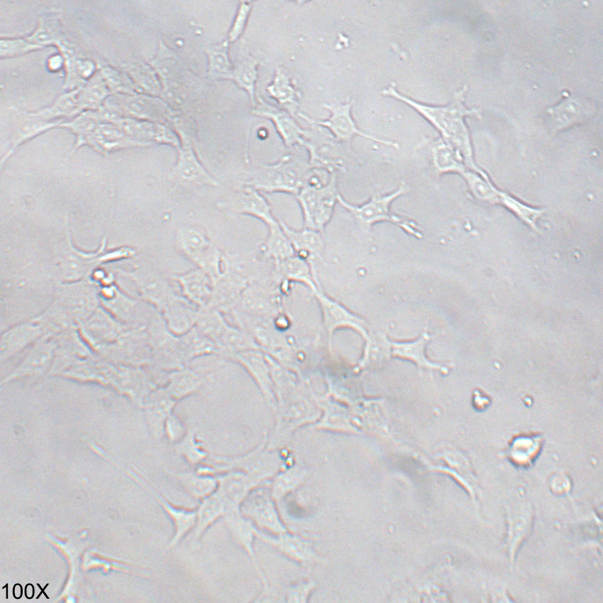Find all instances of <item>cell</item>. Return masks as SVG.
<instances>
[{
  "instance_id": "cell-1",
  "label": "cell",
  "mask_w": 603,
  "mask_h": 603,
  "mask_svg": "<svg viewBox=\"0 0 603 603\" xmlns=\"http://www.w3.org/2000/svg\"><path fill=\"white\" fill-rule=\"evenodd\" d=\"M395 86L392 82L382 94L404 102L428 121L440 133L441 138L461 154L468 170L485 172L475 161L469 129L465 122L468 116L480 117V110L468 109L463 104L465 86L455 93L454 99L446 106H432L415 101L399 93Z\"/></svg>"
},
{
  "instance_id": "cell-2",
  "label": "cell",
  "mask_w": 603,
  "mask_h": 603,
  "mask_svg": "<svg viewBox=\"0 0 603 603\" xmlns=\"http://www.w3.org/2000/svg\"><path fill=\"white\" fill-rule=\"evenodd\" d=\"M409 190V188L402 183L397 190L385 195L375 194L361 205H355L347 202L340 194L337 200L341 205L350 212L363 227L370 228L380 222H391L408 234L421 239L423 234L417 224L409 219L395 214L390 210L392 202Z\"/></svg>"
},
{
  "instance_id": "cell-3",
  "label": "cell",
  "mask_w": 603,
  "mask_h": 603,
  "mask_svg": "<svg viewBox=\"0 0 603 603\" xmlns=\"http://www.w3.org/2000/svg\"><path fill=\"white\" fill-rule=\"evenodd\" d=\"M338 194L333 171L323 185H304L295 195L302 210L304 227L323 233L331 219Z\"/></svg>"
},
{
  "instance_id": "cell-4",
  "label": "cell",
  "mask_w": 603,
  "mask_h": 603,
  "mask_svg": "<svg viewBox=\"0 0 603 603\" xmlns=\"http://www.w3.org/2000/svg\"><path fill=\"white\" fill-rule=\"evenodd\" d=\"M308 167L284 158L277 164L263 165L245 183L247 186L265 192H282L294 195L307 184Z\"/></svg>"
},
{
  "instance_id": "cell-5",
  "label": "cell",
  "mask_w": 603,
  "mask_h": 603,
  "mask_svg": "<svg viewBox=\"0 0 603 603\" xmlns=\"http://www.w3.org/2000/svg\"><path fill=\"white\" fill-rule=\"evenodd\" d=\"M105 241L96 252L86 253L76 249L68 241V248L60 260V276L65 283L84 280L100 264L114 259L128 257L133 251L122 248L110 252H104Z\"/></svg>"
},
{
  "instance_id": "cell-6",
  "label": "cell",
  "mask_w": 603,
  "mask_h": 603,
  "mask_svg": "<svg viewBox=\"0 0 603 603\" xmlns=\"http://www.w3.org/2000/svg\"><path fill=\"white\" fill-rule=\"evenodd\" d=\"M65 285L51 310L57 312L60 320L72 322L89 317L96 308L98 298L93 286L84 280Z\"/></svg>"
},
{
  "instance_id": "cell-7",
  "label": "cell",
  "mask_w": 603,
  "mask_h": 603,
  "mask_svg": "<svg viewBox=\"0 0 603 603\" xmlns=\"http://www.w3.org/2000/svg\"><path fill=\"white\" fill-rule=\"evenodd\" d=\"M353 102V100H349L345 103L336 102L323 104V107L331 112L329 118L325 120L312 119L301 113L298 115L309 123L328 129L338 141L350 142L355 136H360L387 146L398 148L396 142L379 138L359 129L351 115Z\"/></svg>"
},
{
  "instance_id": "cell-8",
  "label": "cell",
  "mask_w": 603,
  "mask_h": 603,
  "mask_svg": "<svg viewBox=\"0 0 603 603\" xmlns=\"http://www.w3.org/2000/svg\"><path fill=\"white\" fill-rule=\"evenodd\" d=\"M595 112V105L590 100L569 97L546 110V121L549 131L555 134L589 120Z\"/></svg>"
},
{
  "instance_id": "cell-9",
  "label": "cell",
  "mask_w": 603,
  "mask_h": 603,
  "mask_svg": "<svg viewBox=\"0 0 603 603\" xmlns=\"http://www.w3.org/2000/svg\"><path fill=\"white\" fill-rule=\"evenodd\" d=\"M240 511L264 533L280 535L286 532L272 499L265 493L247 496L240 506Z\"/></svg>"
},
{
  "instance_id": "cell-10",
  "label": "cell",
  "mask_w": 603,
  "mask_h": 603,
  "mask_svg": "<svg viewBox=\"0 0 603 603\" xmlns=\"http://www.w3.org/2000/svg\"><path fill=\"white\" fill-rule=\"evenodd\" d=\"M319 305L323 325L331 335L339 328H350L368 338L366 321L319 288L313 292Z\"/></svg>"
},
{
  "instance_id": "cell-11",
  "label": "cell",
  "mask_w": 603,
  "mask_h": 603,
  "mask_svg": "<svg viewBox=\"0 0 603 603\" xmlns=\"http://www.w3.org/2000/svg\"><path fill=\"white\" fill-rule=\"evenodd\" d=\"M223 518L233 540L249 557L264 589L267 590V580L260 566L253 548L256 527L242 515L240 509L228 511Z\"/></svg>"
},
{
  "instance_id": "cell-12",
  "label": "cell",
  "mask_w": 603,
  "mask_h": 603,
  "mask_svg": "<svg viewBox=\"0 0 603 603\" xmlns=\"http://www.w3.org/2000/svg\"><path fill=\"white\" fill-rule=\"evenodd\" d=\"M506 547L511 563L528 538L533 526V510L529 504H512L507 508Z\"/></svg>"
},
{
  "instance_id": "cell-13",
  "label": "cell",
  "mask_w": 603,
  "mask_h": 603,
  "mask_svg": "<svg viewBox=\"0 0 603 603\" xmlns=\"http://www.w3.org/2000/svg\"><path fill=\"white\" fill-rule=\"evenodd\" d=\"M256 537L299 563L306 565L320 561L311 543L299 536L289 535L286 532L271 535L256 528Z\"/></svg>"
},
{
  "instance_id": "cell-14",
  "label": "cell",
  "mask_w": 603,
  "mask_h": 603,
  "mask_svg": "<svg viewBox=\"0 0 603 603\" xmlns=\"http://www.w3.org/2000/svg\"><path fill=\"white\" fill-rule=\"evenodd\" d=\"M258 101L253 113L271 120L287 147L290 148L296 143L305 144L303 139L306 135L305 131L289 112L270 105L260 98Z\"/></svg>"
},
{
  "instance_id": "cell-15",
  "label": "cell",
  "mask_w": 603,
  "mask_h": 603,
  "mask_svg": "<svg viewBox=\"0 0 603 603\" xmlns=\"http://www.w3.org/2000/svg\"><path fill=\"white\" fill-rule=\"evenodd\" d=\"M279 222L295 254L308 260L313 266L312 261L321 257L323 251L322 233L305 227L300 230L294 229L283 220Z\"/></svg>"
},
{
  "instance_id": "cell-16",
  "label": "cell",
  "mask_w": 603,
  "mask_h": 603,
  "mask_svg": "<svg viewBox=\"0 0 603 603\" xmlns=\"http://www.w3.org/2000/svg\"><path fill=\"white\" fill-rule=\"evenodd\" d=\"M178 150V158L174 172L182 180L216 185L217 182L203 168L191 146L184 143Z\"/></svg>"
},
{
  "instance_id": "cell-17",
  "label": "cell",
  "mask_w": 603,
  "mask_h": 603,
  "mask_svg": "<svg viewBox=\"0 0 603 603\" xmlns=\"http://www.w3.org/2000/svg\"><path fill=\"white\" fill-rule=\"evenodd\" d=\"M226 514V508L215 492L200 501L196 509L194 526L188 535L193 543L199 541L207 529Z\"/></svg>"
},
{
  "instance_id": "cell-18",
  "label": "cell",
  "mask_w": 603,
  "mask_h": 603,
  "mask_svg": "<svg viewBox=\"0 0 603 603\" xmlns=\"http://www.w3.org/2000/svg\"><path fill=\"white\" fill-rule=\"evenodd\" d=\"M39 319L16 325L6 331L1 338L2 357H8L38 337L43 332Z\"/></svg>"
},
{
  "instance_id": "cell-19",
  "label": "cell",
  "mask_w": 603,
  "mask_h": 603,
  "mask_svg": "<svg viewBox=\"0 0 603 603\" xmlns=\"http://www.w3.org/2000/svg\"><path fill=\"white\" fill-rule=\"evenodd\" d=\"M432 162L439 175L458 173L462 175L468 170L461 154L441 138L431 148Z\"/></svg>"
},
{
  "instance_id": "cell-20",
  "label": "cell",
  "mask_w": 603,
  "mask_h": 603,
  "mask_svg": "<svg viewBox=\"0 0 603 603\" xmlns=\"http://www.w3.org/2000/svg\"><path fill=\"white\" fill-rule=\"evenodd\" d=\"M267 90L292 116L296 114L301 94L289 76L281 68L277 69L273 80L267 87Z\"/></svg>"
},
{
  "instance_id": "cell-21",
  "label": "cell",
  "mask_w": 603,
  "mask_h": 603,
  "mask_svg": "<svg viewBox=\"0 0 603 603\" xmlns=\"http://www.w3.org/2000/svg\"><path fill=\"white\" fill-rule=\"evenodd\" d=\"M25 38L35 50L52 45L59 46L65 39L62 34L58 14L48 13L42 16L34 32Z\"/></svg>"
},
{
  "instance_id": "cell-22",
  "label": "cell",
  "mask_w": 603,
  "mask_h": 603,
  "mask_svg": "<svg viewBox=\"0 0 603 603\" xmlns=\"http://www.w3.org/2000/svg\"><path fill=\"white\" fill-rule=\"evenodd\" d=\"M275 264L278 273L284 279L302 283L312 292L319 289L313 266L308 260L295 254Z\"/></svg>"
},
{
  "instance_id": "cell-23",
  "label": "cell",
  "mask_w": 603,
  "mask_h": 603,
  "mask_svg": "<svg viewBox=\"0 0 603 603\" xmlns=\"http://www.w3.org/2000/svg\"><path fill=\"white\" fill-rule=\"evenodd\" d=\"M431 335L424 331L421 336L411 342H390L391 353L394 357L412 361L418 366L427 369H441L440 364L429 361L425 355V347Z\"/></svg>"
},
{
  "instance_id": "cell-24",
  "label": "cell",
  "mask_w": 603,
  "mask_h": 603,
  "mask_svg": "<svg viewBox=\"0 0 603 603\" xmlns=\"http://www.w3.org/2000/svg\"><path fill=\"white\" fill-rule=\"evenodd\" d=\"M542 446L540 435H524L515 438L508 450V457L517 467H530L538 455Z\"/></svg>"
},
{
  "instance_id": "cell-25",
  "label": "cell",
  "mask_w": 603,
  "mask_h": 603,
  "mask_svg": "<svg viewBox=\"0 0 603 603\" xmlns=\"http://www.w3.org/2000/svg\"><path fill=\"white\" fill-rule=\"evenodd\" d=\"M497 205L506 208L532 230L538 232L537 222L545 213L544 209L530 205L502 190Z\"/></svg>"
},
{
  "instance_id": "cell-26",
  "label": "cell",
  "mask_w": 603,
  "mask_h": 603,
  "mask_svg": "<svg viewBox=\"0 0 603 603\" xmlns=\"http://www.w3.org/2000/svg\"><path fill=\"white\" fill-rule=\"evenodd\" d=\"M461 175L475 199L482 202L497 205L501 190L494 185L486 172L480 173L467 170Z\"/></svg>"
},
{
  "instance_id": "cell-27",
  "label": "cell",
  "mask_w": 603,
  "mask_h": 603,
  "mask_svg": "<svg viewBox=\"0 0 603 603\" xmlns=\"http://www.w3.org/2000/svg\"><path fill=\"white\" fill-rule=\"evenodd\" d=\"M250 483L240 477L230 476L223 478L216 491L223 502L226 512L240 509V506L248 496Z\"/></svg>"
},
{
  "instance_id": "cell-28",
  "label": "cell",
  "mask_w": 603,
  "mask_h": 603,
  "mask_svg": "<svg viewBox=\"0 0 603 603\" xmlns=\"http://www.w3.org/2000/svg\"><path fill=\"white\" fill-rule=\"evenodd\" d=\"M229 42H223L210 46L206 50L208 56L209 76L214 80H231L233 71L228 55Z\"/></svg>"
},
{
  "instance_id": "cell-29",
  "label": "cell",
  "mask_w": 603,
  "mask_h": 603,
  "mask_svg": "<svg viewBox=\"0 0 603 603\" xmlns=\"http://www.w3.org/2000/svg\"><path fill=\"white\" fill-rule=\"evenodd\" d=\"M110 93L101 72L95 74L79 90L77 96L78 113L85 109L99 108Z\"/></svg>"
},
{
  "instance_id": "cell-30",
  "label": "cell",
  "mask_w": 603,
  "mask_h": 603,
  "mask_svg": "<svg viewBox=\"0 0 603 603\" xmlns=\"http://www.w3.org/2000/svg\"><path fill=\"white\" fill-rule=\"evenodd\" d=\"M258 61L251 57L247 58L233 66L231 80L245 90L253 107L256 104L255 82L258 79Z\"/></svg>"
},
{
  "instance_id": "cell-31",
  "label": "cell",
  "mask_w": 603,
  "mask_h": 603,
  "mask_svg": "<svg viewBox=\"0 0 603 603\" xmlns=\"http://www.w3.org/2000/svg\"><path fill=\"white\" fill-rule=\"evenodd\" d=\"M262 251L265 257L274 259L275 264L295 255V252L281 227L277 229L269 231L267 238L262 246Z\"/></svg>"
},
{
  "instance_id": "cell-32",
  "label": "cell",
  "mask_w": 603,
  "mask_h": 603,
  "mask_svg": "<svg viewBox=\"0 0 603 603\" xmlns=\"http://www.w3.org/2000/svg\"><path fill=\"white\" fill-rule=\"evenodd\" d=\"M135 89L148 94L157 95L162 92L160 80L153 68L139 63L126 67Z\"/></svg>"
},
{
  "instance_id": "cell-33",
  "label": "cell",
  "mask_w": 603,
  "mask_h": 603,
  "mask_svg": "<svg viewBox=\"0 0 603 603\" xmlns=\"http://www.w3.org/2000/svg\"><path fill=\"white\" fill-rule=\"evenodd\" d=\"M82 87L61 95L50 107L28 115L48 119L77 114V96Z\"/></svg>"
},
{
  "instance_id": "cell-34",
  "label": "cell",
  "mask_w": 603,
  "mask_h": 603,
  "mask_svg": "<svg viewBox=\"0 0 603 603\" xmlns=\"http://www.w3.org/2000/svg\"><path fill=\"white\" fill-rule=\"evenodd\" d=\"M180 480L187 492L199 501L214 494L217 489L216 482L209 477L183 474Z\"/></svg>"
},
{
  "instance_id": "cell-35",
  "label": "cell",
  "mask_w": 603,
  "mask_h": 603,
  "mask_svg": "<svg viewBox=\"0 0 603 603\" xmlns=\"http://www.w3.org/2000/svg\"><path fill=\"white\" fill-rule=\"evenodd\" d=\"M100 72L111 93L134 94V84L126 74L109 66L102 68Z\"/></svg>"
},
{
  "instance_id": "cell-36",
  "label": "cell",
  "mask_w": 603,
  "mask_h": 603,
  "mask_svg": "<svg viewBox=\"0 0 603 603\" xmlns=\"http://www.w3.org/2000/svg\"><path fill=\"white\" fill-rule=\"evenodd\" d=\"M251 3L250 1H240L236 16L228 34L227 40L229 43L237 40L243 34L251 11Z\"/></svg>"
},
{
  "instance_id": "cell-37",
  "label": "cell",
  "mask_w": 603,
  "mask_h": 603,
  "mask_svg": "<svg viewBox=\"0 0 603 603\" xmlns=\"http://www.w3.org/2000/svg\"><path fill=\"white\" fill-rule=\"evenodd\" d=\"M35 50L26 38H2L1 57L11 58Z\"/></svg>"
},
{
  "instance_id": "cell-38",
  "label": "cell",
  "mask_w": 603,
  "mask_h": 603,
  "mask_svg": "<svg viewBox=\"0 0 603 603\" xmlns=\"http://www.w3.org/2000/svg\"><path fill=\"white\" fill-rule=\"evenodd\" d=\"M315 587L313 581L303 582L292 586L287 592V601L291 602H306Z\"/></svg>"
},
{
  "instance_id": "cell-39",
  "label": "cell",
  "mask_w": 603,
  "mask_h": 603,
  "mask_svg": "<svg viewBox=\"0 0 603 603\" xmlns=\"http://www.w3.org/2000/svg\"><path fill=\"white\" fill-rule=\"evenodd\" d=\"M65 64V58L62 54H55L50 56L47 61V66L52 72L60 70Z\"/></svg>"
},
{
  "instance_id": "cell-40",
  "label": "cell",
  "mask_w": 603,
  "mask_h": 603,
  "mask_svg": "<svg viewBox=\"0 0 603 603\" xmlns=\"http://www.w3.org/2000/svg\"><path fill=\"white\" fill-rule=\"evenodd\" d=\"M37 585H38V587L40 589L41 592H40V593L38 595V597H37L36 598H37V599H38V598H39V597H40V594H41L42 593H43V594L45 595V597H46L48 599H49L48 596V595L46 594V593L44 592V591H45V588L48 586V584H47V585L44 587V588H42L39 584H37Z\"/></svg>"
}]
</instances>
